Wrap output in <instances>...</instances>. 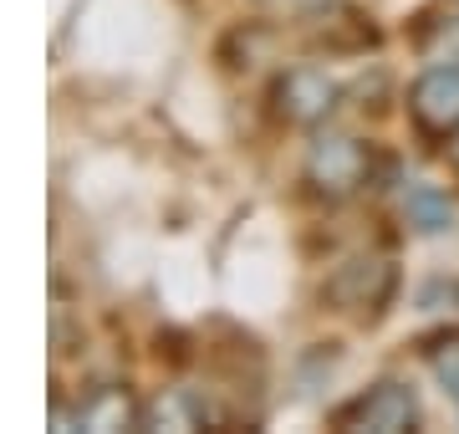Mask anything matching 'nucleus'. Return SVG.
<instances>
[{"label":"nucleus","instance_id":"f257e3e1","mask_svg":"<svg viewBox=\"0 0 459 434\" xmlns=\"http://www.w3.org/2000/svg\"><path fill=\"white\" fill-rule=\"evenodd\" d=\"M394 286H398V271L388 261H347L337 276L327 282V297L342 307V312H358V317H383V307L394 301Z\"/></svg>","mask_w":459,"mask_h":434},{"label":"nucleus","instance_id":"f03ea898","mask_svg":"<svg viewBox=\"0 0 459 434\" xmlns=\"http://www.w3.org/2000/svg\"><path fill=\"white\" fill-rule=\"evenodd\" d=\"M409 113H413V123H419V134H429V138L459 134V62L429 67L424 77L409 87Z\"/></svg>","mask_w":459,"mask_h":434},{"label":"nucleus","instance_id":"7ed1b4c3","mask_svg":"<svg viewBox=\"0 0 459 434\" xmlns=\"http://www.w3.org/2000/svg\"><path fill=\"white\" fill-rule=\"evenodd\" d=\"M337 419L352 424V430L398 434V430H413V424H419V399H413L409 384H377V388H368L362 399L347 404Z\"/></svg>","mask_w":459,"mask_h":434},{"label":"nucleus","instance_id":"20e7f679","mask_svg":"<svg viewBox=\"0 0 459 434\" xmlns=\"http://www.w3.org/2000/svg\"><path fill=\"white\" fill-rule=\"evenodd\" d=\"M307 174H312V184L327 189V195H352V189L368 179V149L347 134H327V138L312 143Z\"/></svg>","mask_w":459,"mask_h":434},{"label":"nucleus","instance_id":"39448f33","mask_svg":"<svg viewBox=\"0 0 459 434\" xmlns=\"http://www.w3.org/2000/svg\"><path fill=\"white\" fill-rule=\"evenodd\" d=\"M337 108V82L316 67H296L281 77V113L291 123H316Z\"/></svg>","mask_w":459,"mask_h":434},{"label":"nucleus","instance_id":"423d86ee","mask_svg":"<svg viewBox=\"0 0 459 434\" xmlns=\"http://www.w3.org/2000/svg\"><path fill=\"white\" fill-rule=\"evenodd\" d=\"M403 215H409L413 230L424 235H439L455 225V204H449V195L444 189H434V184H413L409 200H403Z\"/></svg>","mask_w":459,"mask_h":434},{"label":"nucleus","instance_id":"0eeeda50","mask_svg":"<svg viewBox=\"0 0 459 434\" xmlns=\"http://www.w3.org/2000/svg\"><path fill=\"white\" fill-rule=\"evenodd\" d=\"M77 419H82L87 430H128L133 424V404H128V394L102 388L98 399H87L82 409H77Z\"/></svg>","mask_w":459,"mask_h":434},{"label":"nucleus","instance_id":"6e6552de","mask_svg":"<svg viewBox=\"0 0 459 434\" xmlns=\"http://www.w3.org/2000/svg\"><path fill=\"white\" fill-rule=\"evenodd\" d=\"M434 358V373H439V384L449 399H459V333H444L434 337V348H424Z\"/></svg>","mask_w":459,"mask_h":434},{"label":"nucleus","instance_id":"1a4fd4ad","mask_svg":"<svg viewBox=\"0 0 459 434\" xmlns=\"http://www.w3.org/2000/svg\"><path fill=\"white\" fill-rule=\"evenodd\" d=\"M455 159H459V153H455Z\"/></svg>","mask_w":459,"mask_h":434}]
</instances>
